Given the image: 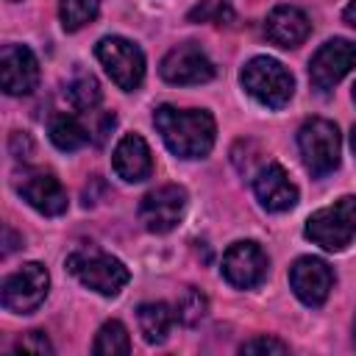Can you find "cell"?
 I'll return each mask as SVG.
<instances>
[{"mask_svg": "<svg viewBox=\"0 0 356 356\" xmlns=\"http://www.w3.org/2000/svg\"><path fill=\"white\" fill-rule=\"evenodd\" d=\"M239 81H242L245 92H248L253 100H259L261 106H267V108H284V106L289 103L292 92H295V78H292V72H289L281 61H275V58H270V56H256V58H250V61L242 67Z\"/></svg>", "mask_w": 356, "mask_h": 356, "instance_id": "7a4b0ae2", "label": "cell"}, {"mask_svg": "<svg viewBox=\"0 0 356 356\" xmlns=\"http://www.w3.org/2000/svg\"><path fill=\"white\" fill-rule=\"evenodd\" d=\"M234 17H236V14H234L231 3H225V0H200V3L186 14L189 22H214V25H231Z\"/></svg>", "mask_w": 356, "mask_h": 356, "instance_id": "cb8c5ba5", "label": "cell"}, {"mask_svg": "<svg viewBox=\"0 0 356 356\" xmlns=\"http://www.w3.org/2000/svg\"><path fill=\"white\" fill-rule=\"evenodd\" d=\"M92 350L97 356H117V353H131V339H128V331L120 320H108L100 325L97 337H95V345Z\"/></svg>", "mask_w": 356, "mask_h": 356, "instance_id": "44dd1931", "label": "cell"}, {"mask_svg": "<svg viewBox=\"0 0 356 356\" xmlns=\"http://www.w3.org/2000/svg\"><path fill=\"white\" fill-rule=\"evenodd\" d=\"M184 211H186V189L178 184H164L142 197L139 222L150 234H167L181 222Z\"/></svg>", "mask_w": 356, "mask_h": 356, "instance_id": "ba28073f", "label": "cell"}, {"mask_svg": "<svg viewBox=\"0 0 356 356\" xmlns=\"http://www.w3.org/2000/svg\"><path fill=\"white\" fill-rule=\"evenodd\" d=\"M342 17H345V22H348L350 28H356V0H350V3L345 6V11H342Z\"/></svg>", "mask_w": 356, "mask_h": 356, "instance_id": "83f0119b", "label": "cell"}, {"mask_svg": "<svg viewBox=\"0 0 356 356\" xmlns=\"http://www.w3.org/2000/svg\"><path fill=\"white\" fill-rule=\"evenodd\" d=\"M136 317H139V331L145 337V342L150 345H161L172 328V323L178 320L175 317V309H170L167 303L156 300V303H142L136 309Z\"/></svg>", "mask_w": 356, "mask_h": 356, "instance_id": "ac0fdd59", "label": "cell"}, {"mask_svg": "<svg viewBox=\"0 0 356 356\" xmlns=\"http://www.w3.org/2000/svg\"><path fill=\"white\" fill-rule=\"evenodd\" d=\"M100 11V0H58V17L64 31H81Z\"/></svg>", "mask_w": 356, "mask_h": 356, "instance_id": "7402d4cb", "label": "cell"}, {"mask_svg": "<svg viewBox=\"0 0 356 356\" xmlns=\"http://www.w3.org/2000/svg\"><path fill=\"white\" fill-rule=\"evenodd\" d=\"M67 270L83 286H89V289H95L97 295H106V298L120 295V289L131 278L128 267L120 259H114V256H108L97 248H81V250L70 253L67 256Z\"/></svg>", "mask_w": 356, "mask_h": 356, "instance_id": "277c9868", "label": "cell"}, {"mask_svg": "<svg viewBox=\"0 0 356 356\" xmlns=\"http://www.w3.org/2000/svg\"><path fill=\"white\" fill-rule=\"evenodd\" d=\"M289 286L298 295L300 303L306 306H323L331 286H334V273L323 259L314 256H300L289 267Z\"/></svg>", "mask_w": 356, "mask_h": 356, "instance_id": "4fadbf2b", "label": "cell"}, {"mask_svg": "<svg viewBox=\"0 0 356 356\" xmlns=\"http://www.w3.org/2000/svg\"><path fill=\"white\" fill-rule=\"evenodd\" d=\"M353 67H356V44L350 39H328L309 61V81L317 92H328Z\"/></svg>", "mask_w": 356, "mask_h": 356, "instance_id": "9c48e42d", "label": "cell"}, {"mask_svg": "<svg viewBox=\"0 0 356 356\" xmlns=\"http://www.w3.org/2000/svg\"><path fill=\"white\" fill-rule=\"evenodd\" d=\"M253 192H256L259 203L267 211H289L298 203V186L289 181L286 170L281 164H275V161H270V164L256 170Z\"/></svg>", "mask_w": 356, "mask_h": 356, "instance_id": "9a60e30c", "label": "cell"}, {"mask_svg": "<svg viewBox=\"0 0 356 356\" xmlns=\"http://www.w3.org/2000/svg\"><path fill=\"white\" fill-rule=\"evenodd\" d=\"M153 125L178 159H203L214 147L217 122L206 108L159 106L153 111Z\"/></svg>", "mask_w": 356, "mask_h": 356, "instance_id": "6da1fadb", "label": "cell"}, {"mask_svg": "<svg viewBox=\"0 0 356 356\" xmlns=\"http://www.w3.org/2000/svg\"><path fill=\"white\" fill-rule=\"evenodd\" d=\"M64 95H67V100L72 103V108H78V111H95L97 103H100V97H103L100 83H97V78H95L92 72H78V75L67 83Z\"/></svg>", "mask_w": 356, "mask_h": 356, "instance_id": "ffe728a7", "label": "cell"}, {"mask_svg": "<svg viewBox=\"0 0 356 356\" xmlns=\"http://www.w3.org/2000/svg\"><path fill=\"white\" fill-rule=\"evenodd\" d=\"M306 236L328 253L345 250L356 236V195H345L331 206L317 209L306 220Z\"/></svg>", "mask_w": 356, "mask_h": 356, "instance_id": "3957f363", "label": "cell"}, {"mask_svg": "<svg viewBox=\"0 0 356 356\" xmlns=\"http://www.w3.org/2000/svg\"><path fill=\"white\" fill-rule=\"evenodd\" d=\"M239 350L242 353H289V345L275 339V337H264L261 334V337H253V339L242 342Z\"/></svg>", "mask_w": 356, "mask_h": 356, "instance_id": "d4e9b609", "label": "cell"}, {"mask_svg": "<svg viewBox=\"0 0 356 356\" xmlns=\"http://www.w3.org/2000/svg\"><path fill=\"white\" fill-rule=\"evenodd\" d=\"M111 164H114V172L122 181H128V184H139V181L150 178V172H153L150 147H147V142L139 134H125L117 142L114 156H111Z\"/></svg>", "mask_w": 356, "mask_h": 356, "instance_id": "2e32d148", "label": "cell"}, {"mask_svg": "<svg viewBox=\"0 0 356 356\" xmlns=\"http://www.w3.org/2000/svg\"><path fill=\"white\" fill-rule=\"evenodd\" d=\"M206 312H209V300H206V295H203L200 289H195V286H186V289L178 295V300H175V317H178L184 325H197V323L206 317Z\"/></svg>", "mask_w": 356, "mask_h": 356, "instance_id": "603a6c76", "label": "cell"}, {"mask_svg": "<svg viewBox=\"0 0 356 356\" xmlns=\"http://www.w3.org/2000/svg\"><path fill=\"white\" fill-rule=\"evenodd\" d=\"M8 150H11L14 159H28L33 153V139L25 131H14L11 139H8Z\"/></svg>", "mask_w": 356, "mask_h": 356, "instance_id": "4316f807", "label": "cell"}, {"mask_svg": "<svg viewBox=\"0 0 356 356\" xmlns=\"http://www.w3.org/2000/svg\"><path fill=\"white\" fill-rule=\"evenodd\" d=\"M14 248H17V236H14L11 228H6V248H3V256H8Z\"/></svg>", "mask_w": 356, "mask_h": 356, "instance_id": "f1b7e54d", "label": "cell"}, {"mask_svg": "<svg viewBox=\"0 0 356 356\" xmlns=\"http://www.w3.org/2000/svg\"><path fill=\"white\" fill-rule=\"evenodd\" d=\"M159 75L167 83H206L214 78V64L197 44L186 42V44L172 47L161 58Z\"/></svg>", "mask_w": 356, "mask_h": 356, "instance_id": "7c38bea8", "label": "cell"}, {"mask_svg": "<svg viewBox=\"0 0 356 356\" xmlns=\"http://www.w3.org/2000/svg\"><path fill=\"white\" fill-rule=\"evenodd\" d=\"M353 339H356V317H353Z\"/></svg>", "mask_w": 356, "mask_h": 356, "instance_id": "4dcf8cb0", "label": "cell"}, {"mask_svg": "<svg viewBox=\"0 0 356 356\" xmlns=\"http://www.w3.org/2000/svg\"><path fill=\"white\" fill-rule=\"evenodd\" d=\"M0 78L6 95H31L39 83V61L25 44H6L0 53Z\"/></svg>", "mask_w": 356, "mask_h": 356, "instance_id": "5bb4252c", "label": "cell"}, {"mask_svg": "<svg viewBox=\"0 0 356 356\" xmlns=\"http://www.w3.org/2000/svg\"><path fill=\"white\" fill-rule=\"evenodd\" d=\"M14 353H53V345L42 331H28L17 339Z\"/></svg>", "mask_w": 356, "mask_h": 356, "instance_id": "484cf974", "label": "cell"}, {"mask_svg": "<svg viewBox=\"0 0 356 356\" xmlns=\"http://www.w3.org/2000/svg\"><path fill=\"white\" fill-rule=\"evenodd\" d=\"M14 186L22 200H28L44 217H58L67 211V192L61 181L47 170H19L14 175Z\"/></svg>", "mask_w": 356, "mask_h": 356, "instance_id": "30bf717a", "label": "cell"}, {"mask_svg": "<svg viewBox=\"0 0 356 356\" xmlns=\"http://www.w3.org/2000/svg\"><path fill=\"white\" fill-rule=\"evenodd\" d=\"M264 33L273 44L289 50V47H298L306 42V36L312 33V22L309 17L295 8V6H275L270 14H267V22H264Z\"/></svg>", "mask_w": 356, "mask_h": 356, "instance_id": "e0dca14e", "label": "cell"}, {"mask_svg": "<svg viewBox=\"0 0 356 356\" xmlns=\"http://www.w3.org/2000/svg\"><path fill=\"white\" fill-rule=\"evenodd\" d=\"M47 289H50V275H47L44 264L28 261L17 273H11V275L3 278L0 298H3V306L8 312L28 314V312H33L47 298Z\"/></svg>", "mask_w": 356, "mask_h": 356, "instance_id": "52a82bcc", "label": "cell"}, {"mask_svg": "<svg viewBox=\"0 0 356 356\" xmlns=\"http://www.w3.org/2000/svg\"><path fill=\"white\" fill-rule=\"evenodd\" d=\"M95 56H97V61L103 64V70L108 72V78L120 89L134 92L145 81V53L131 39L103 36L97 42V47H95Z\"/></svg>", "mask_w": 356, "mask_h": 356, "instance_id": "8992f818", "label": "cell"}, {"mask_svg": "<svg viewBox=\"0 0 356 356\" xmlns=\"http://www.w3.org/2000/svg\"><path fill=\"white\" fill-rule=\"evenodd\" d=\"M298 147H300L306 170L314 178H323L339 167L342 142H339V131L331 120H323V117L306 120L298 131Z\"/></svg>", "mask_w": 356, "mask_h": 356, "instance_id": "5b68a950", "label": "cell"}, {"mask_svg": "<svg viewBox=\"0 0 356 356\" xmlns=\"http://www.w3.org/2000/svg\"><path fill=\"white\" fill-rule=\"evenodd\" d=\"M353 100H356V86H353Z\"/></svg>", "mask_w": 356, "mask_h": 356, "instance_id": "1f68e13d", "label": "cell"}, {"mask_svg": "<svg viewBox=\"0 0 356 356\" xmlns=\"http://www.w3.org/2000/svg\"><path fill=\"white\" fill-rule=\"evenodd\" d=\"M267 264H270L267 261V253L256 242L245 239V242H234L225 250V256H222V275H225V281L231 286L250 289V286H256V284L264 281Z\"/></svg>", "mask_w": 356, "mask_h": 356, "instance_id": "8fae6325", "label": "cell"}, {"mask_svg": "<svg viewBox=\"0 0 356 356\" xmlns=\"http://www.w3.org/2000/svg\"><path fill=\"white\" fill-rule=\"evenodd\" d=\"M350 147H353V156H356V125L350 128Z\"/></svg>", "mask_w": 356, "mask_h": 356, "instance_id": "f546056e", "label": "cell"}, {"mask_svg": "<svg viewBox=\"0 0 356 356\" xmlns=\"http://www.w3.org/2000/svg\"><path fill=\"white\" fill-rule=\"evenodd\" d=\"M47 134H50V142L58 150H78L92 139V131L75 114H67V111H58V114L50 117Z\"/></svg>", "mask_w": 356, "mask_h": 356, "instance_id": "d6986e66", "label": "cell"}]
</instances>
